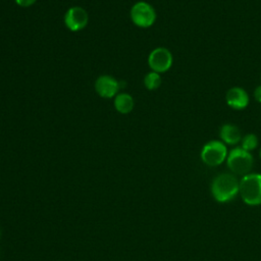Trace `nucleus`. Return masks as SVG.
Masks as SVG:
<instances>
[{"label":"nucleus","instance_id":"obj_1","mask_svg":"<svg viewBox=\"0 0 261 261\" xmlns=\"http://www.w3.org/2000/svg\"><path fill=\"white\" fill-rule=\"evenodd\" d=\"M240 181L231 173L218 174L211 184L213 198L219 203L231 201L239 194Z\"/></svg>","mask_w":261,"mask_h":261},{"label":"nucleus","instance_id":"obj_2","mask_svg":"<svg viewBox=\"0 0 261 261\" xmlns=\"http://www.w3.org/2000/svg\"><path fill=\"white\" fill-rule=\"evenodd\" d=\"M239 194L247 205H261V174L248 173L244 175L240 180Z\"/></svg>","mask_w":261,"mask_h":261},{"label":"nucleus","instance_id":"obj_3","mask_svg":"<svg viewBox=\"0 0 261 261\" xmlns=\"http://www.w3.org/2000/svg\"><path fill=\"white\" fill-rule=\"evenodd\" d=\"M253 163L254 159L251 152H248L241 147L230 150L226 158L227 167L233 174L238 175H246L250 173Z\"/></svg>","mask_w":261,"mask_h":261},{"label":"nucleus","instance_id":"obj_4","mask_svg":"<svg viewBox=\"0 0 261 261\" xmlns=\"http://www.w3.org/2000/svg\"><path fill=\"white\" fill-rule=\"evenodd\" d=\"M228 152L226 145L218 140L206 143L201 150V159L208 166H218L227 158Z\"/></svg>","mask_w":261,"mask_h":261},{"label":"nucleus","instance_id":"obj_5","mask_svg":"<svg viewBox=\"0 0 261 261\" xmlns=\"http://www.w3.org/2000/svg\"><path fill=\"white\" fill-rule=\"evenodd\" d=\"M130 19L139 28H149L156 20V11L154 7L145 1L135 3L130 8Z\"/></svg>","mask_w":261,"mask_h":261},{"label":"nucleus","instance_id":"obj_6","mask_svg":"<svg viewBox=\"0 0 261 261\" xmlns=\"http://www.w3.org/2000/svg\"><path fill=\"white\" fill-rule=\"evenodd\" d=\"M173 63L171 52L164 47H157L148 56V65L152 71L162 73L170 69Z\"/></svg>","mask_w":261,"mask_h":261},{"label":"nucleus","instance_id":"obj_7","mask_svg":"<svg viewBox=\"0 0 261 261\" xmlns=\"http://www.w3.org/2000/svg\"><path fill=\"white\" fill-rule=\"evenodd\" d=\"M89 16L87 11L80 6L70 7L64 15V23L71 32H79L88 24Z\"/></svg>","mask_w":261,"mask_h":261},{"label":"nucleus","instance_id":"obj_8","mask_svg":"<svg viewBox=\"0 0 261 261\" xmlns=\"http://www.w3.org/2000/svg\"><path fill=\"white\" fill-rule=\"evenodd\" d=\"M119 89L118 82L111 75H100L95 82L97 94L105 99L115 97Z\"/></svg>","mask_w":261,"mask_h":261},{"label":"nucleus","instance_id":"obj_9","mask_svg":"<svg viewBox=\"0 0 261 261\" xmlns=\"http://www.w3.org/2000/svg\"><path fill=\"white\" fill-rule=\"evenodd\" d=\"M225 102L231 109L243 110L249 105L250 98L245 89L241 87H232L226 92Z\"/></svg>","mask_w":261,"mask_h":261},{"label":"nucleus","instance_id":"obj_10","mask_svg":"<svg viewBox=\"0 0 261 261\" xmlns=\"http://www.w3.org/2000/svg\"><path fill=\"white\" fill-rule=\"evenodd\" d=\"M219 136L221 139V142H223L225 145L233 146L241 142L242 140V133L238 125L233 123H224L219 130Z\"/></svg>","mask_w":261,"mask_h":261},{"label":"nucleus","instance_id":"obj_11","mask_svg":"<svg viewBox=\"0 0 261 261\" xmlns=\"http://www.w3.org/2000/svg\"><path fill=\"white\" fill-rule=\"evenodd\" d=\"M135 102L133 97L127 93L117 94L114 98V107L115 109L122 114L129 113L134 108Z\"/></svg>","mask_w":261,"mask_h":261},{"label":"nucleus","instance_id":"obj_12","mask_svg":"<svg viewBox=\"0 0 261 261\" xmlns=\"http://www.w3.org/2000/svg\"><path fill=\"white\" fill-rule=\"evenodd\" d=\"M144 85L150 91L158 89L160 87V85H161L160 73L155 72V71L148 72L145 75V77H144Z\"/></svg>","mask_w":261,"mask_h":261},{"label":"nucleus","instance_id":"obj_13","mask_svg":"<svg viewBox=\"0 0 261 261\" xmlns=\"http://www.w3.org/2000/svg\"><path fill=\"white\" fill-rule=\"evenodd\" d=\"M258 143L259 141L255 134H247L241 140V148L248 152H251L257 148Z\"/></svg>","mask_w":261,"mask_h":261},{"label":"nucleus","instance_id":"obj_14","mask_svg":"<svg viewBox=\"0 0 261 261\" xmlns=\"http://www.w3.org/2000/svg\"><path fill=\"white\" fill-rule=\"evenodd\" d=\"M15 3L18 5V6H21V7H29V6H32L37 0H14Z\"/></svg>","mask_w":261,"mask_h":261},{"label":"nucleus","instance_id":"obj_15","mask_svg":"<svg viewBox=\"0 0 261 261\" xmlns=\"http://www.w3.org/2000/svg\"><path fill=\"white\" fill-rule=\"evenodd\" d=\"M254 98L258 103H261V85L257 86L254 90Z\"/></svg>","mask_w":261,"mask_h":261},{"label":"nucleus","instance_id":"obj_16","mask_svg":"<svg viewBox=\"0 0 261 261\" xmlns=\"http://www.w3.org/2000/svg\"><path fill=\"white\" fill-rule=\"evenodd\" d=\"M259 155H260V158H261V149H260V152H259Z\"/></svg>","mask_w":261,"mask_h":261}]
</instances>
